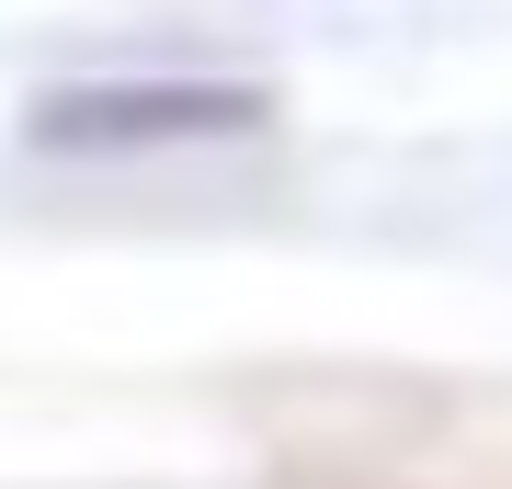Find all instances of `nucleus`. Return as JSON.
Listing matches in <instances>:
<instances>
[{
	"label": "nucleus",
	"mask_w": 512,
	"mask_h": 489,
	"mask_svg": "<svg viewBox=\"0 0 512 489\" xmlns=\"http://www.w3.org/2000/svg\"><path fill=\"white\" fill-rule=\"evenodd\" d=\"M274 91L262 80H205V69H160V80H69L23 114V148L46 160H137V148H194V137H262Z\"/></svg>",
	"instance_id": "nucleus-1"
}]
</instances>
